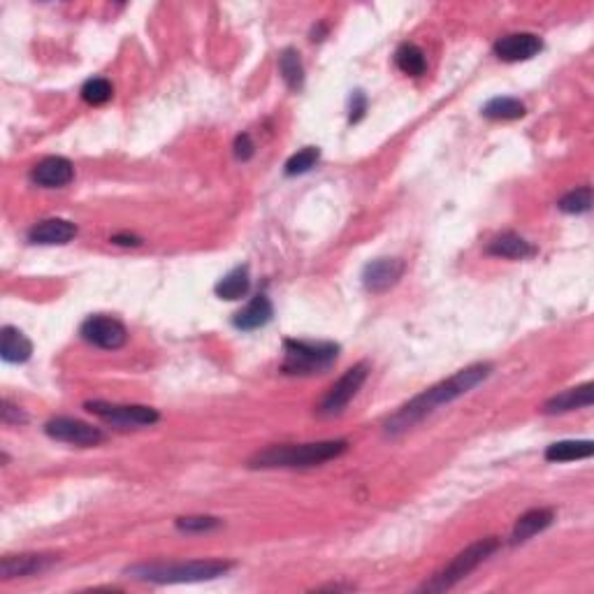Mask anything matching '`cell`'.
Here are the masks:
<instances>
[{
	"instance_id": "cell-1",
	"label": "cell",
	"mask_w": 594,
	"mask_h": 594,
	"mask_svg": "<svg viewBox=\"0 0 594 594\" xmlns=\"http://www.w3.org/2000/svg\"><path fill=\"white\" fill-rule=\"evenodd\" d=\"M490 372H493V367L486 365V362L471 365L467 367V369H460V372L453 374L450 378L432 385L430 391H425L423 395L414 397L411 402L404 404V407L392 416L391 421L385 423V432L388 434L407 432L408 427H414L416 423H421L425 416L432 414L434 408L453 402V400L463 397L464 392H469L479 384H483V381L490 376Z\"/></svg>"
},
{
	"instance_id": "cell-2",
	"label": "cell",
	"mask_w": 594,
	"mask_h": 594,
	"mask_svg": "<svg viewBox=\"0 0 594 594\" xmlns=\"http://www.w3.org/2000/svg\"><path fill=\"white\" fill-rule=\"evenodd\" d=\"M233 569L230 562L221 559H200V562H154V565L128 566L126 574L135 581L145 582H200L214 581Z\"/></svg>"
},
{
	"instance_id": "cell-3",
	"label": "cell",
	"mask_w": 594,
	"mask_h": 594,
	"mask_svg": "<svg viewBox=\"0 0 594 594\" xmlns=\"http://www.w3.org/2000/svg\"><path fill=\"white\" fill-rule=\"evenodd\" d=\"M348 441H319V444L302 446H272L258 455L251 457V467L256 469H274V467H313L323 464L328 460H335L342 453H346Z\"/></svg>"
},
{
	"instance_id": "cell-4",
	"label": "cell",
	"mask_w": 594,
	"mask_h": 594,
	"mask_svg": "<svg viewBox=\"0 0 594 594\" xmlns=\"http://www.w3.org/2000/svg\"><path fill=\"white\" fill-rule=\"evenodd\" d=\"M497 548L499 541L495 539V536L476 541V543H471L469 548H464L463 552H457L455 558L450 559L448 565L439 571L437 576H432V581H427L425 585H423L421 592H444V590H450L453 585H457V582L463 581V578H467L476 566L483 565Z\"/></svg>"
},
{
	"instance_id": "cell-5",
	"label": "cell",
	"mask_w": 594,
	"mask_h": 594,
	"mask_svg": "<svg viewBox=\"0 0 594 594\" xmlns=\"http://www.w3.org/2000/svg\"><path fill=\"white\" fill-rule=\"evenodd\" d=\"M283 372L286 374H319L330 369L339 355V346L332 342H283Z\"/></svg>"
},
{
	"instance_id": "cell-6",
	"label": "cell",
	"mask_w": 594,
	"mask_h": 594,
	"mask_svg": "<svg viewBox=\"0 0 594 594\" xmlns=\"http://www.w3.org/2000/svg\"><path fill=\"white\" fill-rule=\"evenodd\" d=\"M84 407L89 414L121 427H147L158 423V418H161L156 408L138 407V404H112L102 402V400H93V402H86Z\"/></svg>"
},
{
	"instance_id": "cell-7",
	"label": "cell",
	"mask_w": 594,
	"mask_h": 594,
	"mask_svg": "<svg viewBox=\"0 0 594 594\" xmlns=\"http://www.w3.org/2000/svg\"><path fill=\"white\" fill-rule=\"evenodd\" d=\"M369 376V365L367 362H358L355 367H351L346 374H344L335 385H332L328 395L323 397L319 411L323 416H337L342 414L344 408L348 407V402L358 395V391L362 388V384Z\"/></svg>"
},
{
	"instance_id": "cell-8",
	"label": "cell",
	"mask_w": 594,
	"mask_h": 594,
	"mask_svg": "<svg viewBox=\"0 0 594 594\" xmlns=\"http://www.w3.org/2000/svg\"><path fill=\"white\" fill-rule=\"evenodd\" d=\"M44 432L51 439H56V441L79 446V448L98 446L105 439V434L100 432V427H93L84 421H77V418H66V416L51 418L44 425Z\"/></svg>"
},
{
	"instance_id": "cell-9",
	"label": "cell",
	"mask_w": 594,
	"mask_h": 594,
	"mask_svg": "<svg viewBox=\"0 0 594 594\" xmlns=\"http://www.w3.org/2000/svg\"><path fill=\"white\" fill-rule=\"evenodd\" d=\"M82 339L105 351H116L126 344L128 330L121 321L112 319V316H91L82 323L79 330Z\"/></svg>"
},
{
	"instance_id": "cell-10",
	"label": "cell",
	"mask_w": 594,
	"mask_h": 594,
	"mask_svg": "<svg viewBox=\"0 0 594 594\" xmlns=\"http://www.w3.org/2000/svg\"><path fill=\"white\" fill-rule=\"evenodd\" d=\"M404 274V263L400 258H378L369 263L362 272V283L372 293H384L392 289Z\"/></svg>"
},
{
	"instance_id": "cell-11",
	"label": "cell",
	"mask_w": 594,
	"mask_h": 594,
	"mask_svg": "<svg viewBox=\"0 0 594 594\" xmlns=\"http://www.w3.org/2000/svg\"><path fill=\"white\" fill-rule=\"evenodd\" d=\"M543 49V43L532 33H513L495 43V56L506 63H518V60L535 59Z\"/></svg>"
},
{
	"instance_id": "cell-12",
	"label": "cell",
	"mask_w": 594,
	"mask_h": 594,
	"mask_svg": "<svg viewBox=\"0 0 594 594\" xmlns=\"http://www.w3.org/2000/svg\"><path fill=\"white\" fill-rule=\"evenodd\" d=\"M75 177L73 162L63 156H49L40 161L30 172V179L43 188H63Z\"/></svg>"
},
{
	"instance_id": "cell-13",
	"label": "cell",
	"mask_w": 594,
	"mask_h": 594,
	"mask_svg": "<svg viewBox=\"0 0 594 594\" xmlns=\"http://www.w3.org/2000/svg\"><path fill=\"white\" fill-rule=\"evenodd\" d=\"M56 559L54 555H7L0 562V576L10 581V578H21V576H36V574H43L49 566L54 565Z\"/></svg>"
},
{
	"instance_id": "cell-14",
	"label": "cell",
	"mask_w": 594,
	"mask_h": 594,
	"mask_svg": "<svg viewBox=\"0 0 594 594\" xmlns=\"http://www.w3.org/2000/svg\"><path fill=\"white\" fill-rule=\"evenodd\" d=\"M77 234V226L66 218H47V221L37 223L36 228L28 233V240L33 244H67Z\"/></svg>"
},
{
	"instance_id": "cell-15",
	"label": "cell",
	"mask_w": 594,
	"mask_h": 594,
	"mask_svg": "<svg viewBox=\"0 0 594 594\" xmlns=\"http://www.w3.org/2000/svg\"><path fill=\"white\" fill-rule=\"evenodd\" d=\"M272 316H274V309H272V302L267 295H256L251 302H249L244 309L234 313V328L240 330H258L270 323Z\"/></svg>"
},
{
	"instance_id": "cell-16",
	"label": "cell",
	"mask_w": 594,
	"mask_h": 594,
	"mask_svg": "<svg viewBox=\"0 0 594 594\" xmlns=\"http://www.w3.org/2000/svg\"><path fill=\"white\" fill-rule=\"evenodd\" d=\"M555 520V511L552 509H532L527 513H522L518 518L516 527H513V535H511V543H525L532 536H536L539 532L548 529Z\"/></svg>"
},
{
	"instance_id": "cell-17",
	"label": "cell",
	"mask_w": 594,
	"mask_h": 594,
	"mask_svg": "<svg viewBox=\"0 0 594 594\" xmlns=\"http://www.w3.org/2000/svg\"><path fill=\"white\" fill-rule=\"evenodd\" d=\"M594 402V385L585 384L578 385V388H571L565 391L562 395H555L552 400H548L546 407H543V414H566V411H574V408H585L592 407Z\"/></svg>"
},
{
	"instance_id": "cell-18",
	"label": "cell",
	"mask_w": 594,
	"mask_h": 594,
	"mask_svg": "<svg viewBox=\"0 0 594 594\" xmlns=\"http://www.w3.org/2000/svg\"><path fill=\"white\" fill-rule=\"evenodd\" d=\"M487 253L490 256H499V258H511V260H522L535 256V247L529 244L527 240H522L520 234L516 233H504L495 237L490 244H487Z\"/></svg>"
},
{
	"instance_id": "cell-19",
	"label": "cell",
	"mask_w": 594,
	"mask_h": 594,
	"mask_svg": "<svg viewBox=\"0 0 594 594\" xmlns=\"http://www.w3.org/2000/svg\"><path fill=\"white\" fill-rule=\"evenodd\" d=\"M0 355L5 362H26L33 355V344L17 328H3L0 332Z\"/></svg>"
},
{
	"instance_id": "cell-20",
	"label": "cell",
	"mask_w": 594,
	"mask_h": 594,
	"mask_svg": "<svg viewBox=\"0 0 594 594\" xmlns=\"http://www.w3.org/2000/svg\"><path fill=\"white\" fill-rule=\"evenodd\" d=\"M251 289V276L247 267H234L217 283V295L221 300H240Z\"/></svg>"
},
{
	"instance_id": "cell-21",
	"label": "cell",
	"mask_w": 594,
	"mask_h": 594,
	"mask_svg": "<svg viewBox=\"0 0 594 594\" xmlns=\"http://www.w3.org/2000/svg\"><path fill=\"white\" fill-rule=\"evenodd\" d=\"M592 453V441H558L548 446L546 460L548 463H574V460H585Z\"/></svg>"
},
{
	"instance_id": "cell-22",
	"label": "cell",
	"mask_w": 594,
	"mask_h": 594,
	"mask_svg": "<svg viewBox=\"0 0 594 594\" xmlns=\"http://www.w3.org/2000/svg\"><path fill=\"white\" fill-rule=\"evenodd\" d=\"M395 63L404 75H411V77H421L427 70V59L423 54V49L411 43L402 44V47L397 49Z\"/></svg>"
},
{
	"instance_id": "cell-23",
	"label": "cell",
	"mask_w": 594,
	"mask_h": 594,
	"mask_svg": "<svg viewBox=\"0 0 594 594\" xmlns=\"http://www.w3.org/2000/svg\"><path fill=\"white\" fill-rule=\"evenodd\" d=\"M483 116L497 121L520 119V116H525V105L520 100H516V98H493L490 102H486Z\"/></svg>"
},
{
	"instance_id": "cell-24",
	"label": "cell",
	"mask_w": 594,
	"mask_h": 594,
	"mask_svg": "<svg viewBox=\"0 0 594 594\" xmlns=\"http://www.w3.org/2000/svg\"><path fill=\"white\" fill-rule=\"evenodd\" d=\"M279 70H281V77L286 79L289 89L300 91L305 84V67H302L300 54L295 49H286L281 56H279Z\"/></svg>"
},
{
	"instance_id": "cell-25",
	"label": "cell",
	"mask_w": 594,
	"mask_h": 594,
	"mask_svg": "<svg viewBox=\"0 0 594 594\" xmlns=\"http://www.w3.org/2000/svg\"><path fill=\"white\" fill-rule=\"evenodd\" d=\"M558 207L562 211H566V214H585V211L592 210V188L582 186L566 193L565 198L559 200Z\"/></svg>"
},
{
	"instance_id": "cell-26",
	"label": "cell",
	"mask_w": 594,
	"mask_h": 594,
	"mask_svg": "<svg viewBox=\"0 0 594 594\" xmlns=\"http://www.w3.org/2000/svg\"><path fill=\"white\" fill-rule=\"evenodd\" d=\"M112 96H115V86L102 77L89 79V82L82 86V98H84L89 105H105V102L112 100Z\"/></svg>"
},
{
	"instance_id": "cell-27",
	"label": "cell",
	"mask_w": 594,
	"mask_h": 594,
	"mask_svg": "<svg viewBox=\"0 0 594 594\" xmlns=\"http://www.w3.org/2000/svg\"><path fill=\"white\" fill-rule=\"evenodd\" d=\"M321 158V151L316 147H305L302 151H297L295 156L289 158L286 162V174L289 177H297V174L309 172L312 168H316V162Z\"/></svg>"
},
{
	"instance_id": "cell-28",
	"label": "cell",
	"mask_w": 594,
	"mask_h": 594,
	"mask_svg": "<svg viewBox=\"0 0 594 594\" xmlns=\"http://www.w3.org/2000/svg\"><path fill=\"white\" fill-rule=\"evenodd\" d=\"M221 522L217 518L210 516H188V518H179L177 520V527L181 532H211V529H217Z\"/></svg>"
},
{
	"instance_id": "cell-29",
	"label": "cell",
	"mask_w": 594,
	"mask_h": 594,
	"mask_svg": "<svg viewBox=\"0 0 594 594\" xmlns=\"http://www.w3.org/2000/svg\"><path fill=\"white\" fill-rule=\"evenodd\" d=\"M0 414H3V421H5L7 425H19V423L28 421L24 411H21L19 407H12L10 400H3V408H0Z\"/></svg>"
},
{
	"instance_id": "cell-30",
	"label": "cell",
	"mask_w": 594,
	"mask_h": 594,
	"mask_svg": "<svg viewBox=\"0 0 594 594\" xmlns=\"http://www.w3.org/2000/svg\"><path fill=\"white\" fill-rule=\"evenodd\" d=\"M253 149H256V147H253L251 138H249L247 132H244V135H240V138H237V142H234V156L240 158V161H249V158L253 156Z\"/></svg>"
},
{
	"instance_id": "cell-31",
	"label": "cell",
	"mask_w": 594,
	"mask_h": 594,
	"mask_svg": "<svg viewBox=\"0 0 594 594\" xmlns=\"http://www.w3.org/2000/svg\"><path fill=\"white\" fill-rule=\"evenodd\" d=\"M365 109H367V100L365 96H362V91H355L353 98H351V121L362 119Z\"/></svg>"
}]
</instances>
